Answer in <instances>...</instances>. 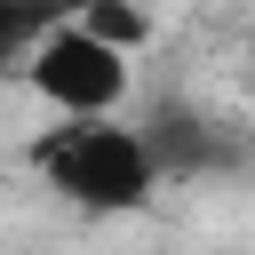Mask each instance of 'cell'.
<instances>
[{
    "instance_id": "cell-1",
    "label": "cell",
    "mask_w": 255,
    "mask_h": 255,
    "mask_svg": "<svg viewBox=\"0 0 255 255\" xmlns=\"http://www.w3.org/2000/svg\"><path fill=\"white\" fill-rule=\"evenodd\" d=\"M24 159H32L40 191H56V199L80 207V215H135V207H151V191H159V151H151L143 128H128V112L48 120Z\"/></svg>"
},
{
    "instance_id": "cell-3",
    "label": "cell",
    "mask_w": 255,
    "mask_h": 255,
    "mask_svg": "<svg viewBox=\"0 0 255 255\" xmlns=\"http://www.w3.org/2000/svg\"><path fill=\"white\" fill-rule=\"evenodd\" d=\"M48 16H72L80 32L112 40L120 56H143L159 40V0H48Z\"/></svg>"
},
{
    "instance_id": "cell-2",
    "label": "cell",
    "mask_w": 255,
    "mask_h": 255,
    "mask_svg": "<svg viewBox=\"0 0 255 255\" xmlns=\"http://www.w3.org/2000/svg\"><path fill=\"white\" fill-rule=\"evenodd\" d=\"M16 80L48 120H104V112H128L135 56H120L112 40L80 32L72 16H40L32 40L16 48Z\"/></svg>"
}]
</instances>
